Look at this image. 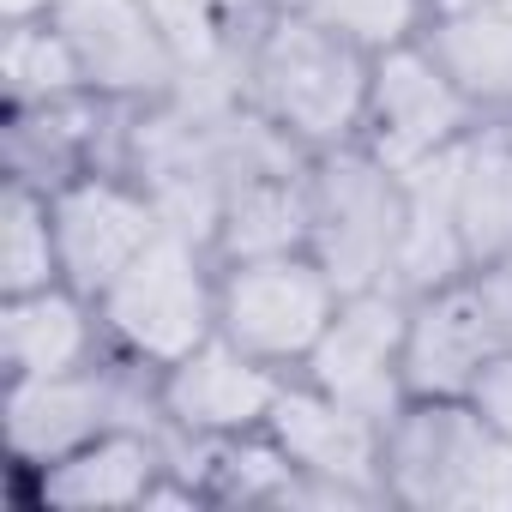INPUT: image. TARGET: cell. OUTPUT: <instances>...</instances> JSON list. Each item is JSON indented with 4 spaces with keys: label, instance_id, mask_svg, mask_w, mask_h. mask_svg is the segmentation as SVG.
<instances>
[{
    "label": "cell",
    "instance_id": "cell-1",
    "mask_svg": "<svg viewBox=\"0 0 512 512\" xmlns=\"http://www.w3.org/2000/svg\"><path fill=\"white\" fill-rule=\"evenodd\" d=\"M380 488L440 512H512V440L470 398H410L386 422Z\"/></svg>",
    "mask_w": 512,
    "mask_h": 512
},
{
    "label": "cell",
    "instance_id": "cell-2",
    "mask_svg": "<svg viewBox=\"0 0 512 512\" xmlns=\"http://www.w3.org/2000/svg\"><path fill=\"white\" fill-rule=\"evenodd\" d=\"M368 73H374V55L302 7H290L253 55V85H260L266 115L284 133L314 145H332L362 127Z\"/></svg>",
    "mask_w": 512,
    "mask_h": 512
},
{
    "label": "cell",
    "instance_id": "cell-3",
    "mask_svg": "<svg viewBox=\"0 0 512 512\" xmlns=\"http://www.w3.org/2000/svg\"><path fill=\"white\" fill-rule=\"evenodd\" d=\"M109 332L151 356V362H181L187 350H199L205 338H217V290L199 266V247L187 229H157L151 247L97 296Z\"/></svg>",
    "mask_w": 512,
    "mask_h": 512
},
{
    "label": "cell",
    "instance_id": "cell-4",
    "mask_svg": "<svg viewBox=\"0 0 512 512\" xmlns=\"http://www.w3.org/2000/svg\"><path fill=\"white\" fill-rule=\"evenodd\" d=\"M338 302L344 290L308 253H253V260H235L217 284V332L272 368L308 362Z\"/></svg>",
    "mask_w": 512,
    "mask_h": 512
},
{
    "label": "cell",
    "instance_id": "cell-5",
    "mask_svg": "<svg viewBox=\"0 0 512 512\" xmlns=\"http://www.w3.org/2000/svg\"><path fill=\"white\" fill-rule=\"evenodd\" d=\"M470 97L446 79V67L434 61L428 43H398L374 55L368 73V103H362V139L368 157L392 175L428 163L434 151L458 145L470 127Z\"/></svg>",
    "mask_w": 512,
    "mask_h": 512
},
{
    "label": "cell",
    "instance_id": "cell-6",
    "mask_svg": "<svg viewBox=\"0 0 512 512\" xmlns=\"http://www.w3.org/2000/svg\"><path fill=\"white\" fill-rule=\"evenodd\" d=\"M404 320L410 302H398L386 284L374 290H350L332 314V326L320 332L314 356H308V380L320 392H332L338 404L392 422L410 404L404 386Z\"/></svg>",
    "mask_w": 512,
    "mask_h": 512
},
{
    "label": "cell",
    "instance_id": "cell-7",
    "mask_svg": "<svg viewBox=\"0 0 512 512\" xmlns=\"http://www.w3.org/2000/svg\"><path fill=\"white\" fill-rule=\"evenodd\" d=\"M308 235L320 241L314 260L344 296L386 284L398 266V175L374 157L332 163L326 181L308 193Z\"/></svg>",
    "mask_w": 512,
    "mask_h": 512
},
{
    "label": "cell",
    "instance_id": "cell-8",
    "mask_svg": "<svg viewBox=\"0 0 512 512\" xmlns=\"http://www.w3.org/2000/svg\"><path fill=\"white\" fill-rule=\"evenodd\" d=\"M506 350V332L476 278L416 290L404 320V386L410 398H470L482 368Z\"/></svg>",
    "mask_w": 512,
    "mask_h": 512
},
{
    "label": "cell",
    "instance_id": "cell-9",
    "mask_svg": "<svg viewBox=\"0 0 512 512\" xmlns=\"http://www.w3.org/2000/svg\"><path fill=\"white\" fill-rule=\"evenodd\" d=\"M163 229V211L121 187V181H73L55 199V247H61V278L79 296H103L139 253L151 247V235Z\"/></svg>",
    "mask_w": 512,
    "mask_h": 512
},
{
    "label": "cell",
    "instance_id": "cell-10",
    "mask_svg": "<svg viewBox=\"0 0 512 512\" xmlns=\"http://www.w3.org/2000/svg\"><path fill=\"white\" fill-rule=\"evenodd\" d=\"M278 392L284 386H278L272 362L247 356L223 332L205 338L199 350H187L181 362H169V374H163V410L199 440H235V434L266 428Z\"/></svg>",
    "mask_w": 512,
    "mask_h": 512
},
{
    "label": "cell",
    "instance_id": "cell-11",
    "mask_svg": "<svg viewBox=\"0 0 512 512\" xmlns=\"http://www.w3.org/2000/svg\"><path fill=\"white\" fill-rule=\"evenodd\" d=\"M266 428H272V446L302 476H320L332 488H374V482H386V422L338 404L314 380L308 386H284Z\"/></svg>",
    "mask_w": 512,
    "mask_h": 512
},
{
    "label": "cell",
    "instance_id": "cell-12",
    "mask_svg": "<svg viewBox=\"0 0 512 512\" xmlns=\"http://www.w3.org/2000/svg\"><path fill=\"white\" fill-rule=\"evenodd\" d=\"M55 25L97 91H157L181 67L139 0H61Z\"/></svg>",
    "mask_w": 512,
    "mask_h": 512
},
{
    "label": "cell",
    "instance_id": "cell-13",
    "mask_svg": "<svg viewBox=\"0 0 512 512\" xmlns=\"http://www.w3.org/2000/svg\"><path fill=\"white\" fill-rule=\"evenodd\" d=\"M103 428H109V386L85 368L31 374V380H13V392H7V440L37 470L79 452Z\"/></svg>",
    "mask_w": 512,
    "mask_h": 512
},
{
    "label": "cell",
    "instance_id": "cell-14",
    "mask_svg": "<svg viewBox=\"0 0 512 512\" xmlns=\"http://www.w3.org/2000/svg\"><path fill=\"white\" fill-rule=\"evenodd\" d=\"M0 356H7L13 380L85 368L91 314H85L79 290L49 284V290H31V296H7V308H0Z\"/></svg>",
    "mask_w": 512,
    "mask_h": 512
},
{
    "label": "cell",
    "instance_id": "cell-15",
    "mask_svg": "<svg viewBox=\"0 0 512 512\" xmlns=\"http://www.w3.org/2000/svg\"><path fill=\"white\" fill-rule=\"evenodd\" d=\"M452 205L470 266H488L512 247V139L464 133L452 145Z\"/></svg>",
    "mask_w": 512,
    "mask_h": 512
},
{
    "label": "cell",
    "instance_id": "cell-16",
    "mask_svg": "<svg viewBox=\"0 0 512 512\" xmlns=\"http://www.w3.org/2000/svg\"><path fill=\"white\" fill-rule=\"evenodd\" d=\"M157 482V446L121 428H103L79 452L43 464V500L55 506H139Z\"/></svg>",
    "mask_w": 512,
    "mask_h": 512
},
{
    "label": "cell",
    "instance_id": "cell-17",
    "mask_svg": "<svg viewBox=\"0 0 512 512\" xmlns=\"http://www.w3.org/2000/svg\"><path fill=\"white\" fill-rule=\"evenodd\" d=\"M428 49L470 103L512 109V13L506 19H434Z\"/></svg>",
    "mask_w": 512,
    "mask_h": 512
},
{
    "label": "cell",
    "instance_id": "cell-18",
    "mask_svg": "<svg viewBox=\"0 0 512 512\" xmlns=\"http://www.w3.org/2000/svg\"><path fill=\"white\" fill-rule=\"evenodd\" d=\"M49 284H67L61 247H55V205L31 193L25 181H13L7 199H0V290L31 296Z\"/></svg>",
    "mask_w": 512,
    "mask_h": 512
},
{
    "label": "cell",
    "instance_id": "cell-19",
    "mask_svg": "<svg viewBox=\"0 0 512 512\" xmlns=\"http://www.w3.org/2000/svg\"><path fill=\"white\" fill-rule=\"evenodd\" d=\"M308 235V199L290 193L272 175H253L235 187L229 211H223V241L235 260H253V253H290Z\"/></svg>",
    "mask_w": 512,
    "mask_h": 512
},
{
    "label": "cell",
    "instance_id": "cell-20",
    "mask_svg": "<svg viewBox=\"0 0 512 512\" xmlns=\"http://www.w3.org/2000/svg\"><path fill=\"white\" fill-rule=\"evenodd\" d=\"M0 67H7V91H13L19 103H55V97H67L73 85H85V67H79V55H73V43L61 37L55 19H25V25H13Z\"/></svg>",
    "mask_w": 512,
    "mask_h": 512
},
{
    "label": "cell",
    "instance_id": "cell-21",
    "mask_svg": "<svg viewBox=\"0 0 512 512\" xmlns=\"http://www.w3.org/2000/svg\"><path fill=\"white\" fill-rule=\"evenodd\" d=\"M296 7L314 13L320 25L344 31V37L362 43L368 55L410 43V37H416V19H422V0H296Z\"/></svg>",
    "mask_w": 512,
    "mask_h": 512
},
{
    "label": "cell",
    "instance_id": "cell-22",
    "mask_svg": "<svg viewBox=\"0 0 512 512\" xmlns=\"http://www.w3.org/2000/svg\"><path fill=\"white\" fill-rule=\"evenodd\" d=\"M181 67H205L223 43V0H139Z\"/></svg>",
    "mask_w": 512,
    "mask_h": 512
},
{
    "label": "cell",
    "instance_id": "cell-23",
    "mask_svg": "<svg viewBox=\"0 0 512 512\" xmlns=\"http://www.w3.org/2000/svg\"><path fill=\"white\" fill-rule=\"evenodd\" d=\"M470 404H476V410L506 434V440H512V344L482 368V380L470 386Z\"/></svg>",
    "mask_w": 512,
    "mask_h": 512
},
{
    "label": "cell",
    "instance_id": "cell-24",
    "mask_svg": "<svg viewBox=\"0 0 512 512\" xmlns=\"http://www.w3.org/2000/svg\"><path fill=\"white\" fill-rule=\"evenodd\" d=\"M476 284H482V296H488V308H494V320H500V332L512 344V247L500 253V260L476 266Z\"/></svg>",
    "mask_w": 512,
    "mask_h": 512
},
{
    "label": "cell",
    "instance_id": "cell-25",
    "mask_svg": "<svg viewBox=\"0 0 512 512\" xmlns=\"http://www.w3.org/2000/svg\"><path fill=\"white\" fill-rule=\"evenodd\" d=\"M434 19H506L512 0H422Z\"/></svg>",
    "mask_w": 512,
    "mask_h": 512
},
{
    "label": "cell",
    "instance_id": "cell-26",
    "mask_svg": "<svg viewBox=\"0 0 512 512\" xmlns=\"http://www.w3.org/2000/svg\"><path fill=\"white\" fill-rule=\"evenodd\" d=\"M61 0H0V13H7V25H25V19H55Z\"/></svg>",
    "mask_w": 512,
    "mask_h": 512
}]
</instances>
